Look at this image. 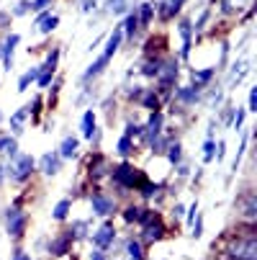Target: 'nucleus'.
Masks as SVG:
<instances>
[{
    "label": "nucleus",
    "mask_w": 257,
    "mask_h": 260,
    "mask_svg": "<svg viewBox=\"0 0 257 260\" xmlns=\"http://www.w3.org/2000/svg\"><path fill=\"white\" fill-rule=\"evenodd\" d=\"M90 204H93V214L95 216H111L114 214V201L108 196H103V193H93Z\"/></svg>",
    "instance_id": "nucleus-7"
},
{
    "label": "nucleus",
    "mask_w": 257,
    "mask_h": 260,
    "mask_svg": "<svg viewBox=\"0 0 257 260\" xmlns=\"http://www.w3.org/2000/svg\"><path fill=\"white\" fill-rule=\"evenodd\" d=\"M114 180H116V185H121V188H134V185H141V173L134 165L121 162L114 170Z\"/></svg>",
    "instance_id": "nucleus-2"
},
{
    "label": "nucleus",
    "mask_w": 257,
    "mask_h": 260,
    "mask_svg": "<svg viewBox=\"0 0 257 260\" xmlns=\"http://www.w3.org/2000/svg\"><path fill=\"white\" fill-rule=\"evenodd\" d=\"M8 142H11V137H0V152H3L6 147H8Z\"/></svg>",
    "instance_id": "nucleus-50"
},
{
    "label": "nucleus",
    "mask_w": 257,
    "mask_h": 260,
    "mask_svg": "<svg viewBox=\"0 0 257 260\" xmlns=\"http://www.w3.org/2000/svg\"><path fill=\"white\" fill-rule=\"evenodd\" d=\"M139 214H141V209H139V206H129V209L124 211V219H126V221H136V219H139Z\"/></svg>",
    "instance_id": "nucleus-34"
},
{
    "label": "nucleus",
    "mask_w": 257,
    "mask_h": 260,
    "mask_svg": "<svg viewBox=\"0 0 257 260\" xmlns=\"http://www.w3.org/2000/svg\"><path fill=\"white\" fill-rule=\"evenodd\" d=\"M3 152H6L11 160H16V157H18V144H16V139H11V142H8V147H6Z\"/></svg>",
    "instance_id": "nucleus-35"
},
{
    "label": "nucleus",
    "mask_w": 257,
    "mask_h": 260,
    "mask_svg": "<svg viewBox=\"0 0 257 260\" xmlns=\"http://www.w3.org/2000/svg\"><path fill=\"white\" fill-rule=\"evenodd\" d=\"M121 31H126V36H134L139 31V16H136V11L126 16V23L121 26Z\"/></svg>",
    "instance_id": "nucleus-24"
},
{
    "label": "nucleus",
    "mask_w": 257,
    "mask_h": 260,
    "mask_svg": "<svg viewBox=\"0 0 257 260\" xmlns=\"http://www.w3.org/2000/svg\"><path fill=\"white\" fill-rule=\"evenodd\" d=\"M167 157H170V162H172V165H177V162H180V157H182V147H180L177 142H175L172 147H167Z\"/></svg>",
    "instance_id": "nucleus-32"
},
{
    "label": "nucleus",
    "mask_w": 257,
    "mask_h": 260,
    "mask_svg": "<svg viewBox=\"0 0 257 260\" xmlns=\"http://www.w3.org/2000/svg\"><path fill=\"white\" fill-rule=\"evenodd\" d=\"M182 211H186V209H182L180 204H175V211H172V214H175V216H182Z\"/></svg>",
    "instance_id": "nucleus-53"
},
{
    "label": "nucleus",
    "mask_w": 257,
    "mask_h": 260,
    "mask_svg": "<svg viewBox=\"0 0 257 260\" xmlns=\"http://www.w3.org/2000/svg\"><path fill=\"white\" fill-rule=\"evenodd\" d=\"M136 16H139V26H150V21H152V16H155V6H152V3H144Z\"/></svg>",
    "instance_id": "nucleus-22"
},
{
    "label": "nucleus",
    "mask_w": 257,
    "mask_h": 260,
    "mask_svg": "<svg viewBox=\"0 0 257 260\" xmlns=\"http://www.w3.org/2000/svg\"><path fill=\"white\" fill-rule=\"evenodd\" d=\"M69 245H72V232H64V235H59V237L52 242V255H57V257L67 255Z\"/></svg>",
    "instance_id": "nucleus-14"
},
{
    "label": "nucleus",
    "mask_w": 257,
    "mask_h": 260,
    "mask_svg": "<svg viewBox=\"0 0 257 260\" xmlns=\"http://www.w3.org/2000/svg\"><path fill=\"white\" fill-rule=\"evenodd\" d=\"M42 173L44 175H57L59 173V155L57 152H47L42 157Z\"/></svg>",
    "instance_id": "nucleus-13"
},
{
    "label": "nucleus",
    "mask_w": 257,
    "mask_h": 260,
    "mask_svg": "<svg viewBox=\"0 0 257 260\" xmlns=\"http://www.w3.org/2000/svg\"><path fill=\"white\" fill-rule=\"evenodd\" d=\"M227 255L232 260H257V240L254 237H237L229 242Z\"/></svg>",
    "instance_id": "nucleus-1"
},
{
    "label": "nucleus",
    "mask_w": 257,
    "mask_h": 260,
    "mask_svg": "<svg viewBox=\"0 0 257 260\" xmlns=\"http://www.w3.org/2000/svg\"><path fill=\"white\" fill-rule=\"evenodd\" d=\"M126 252H129V260H144L141 245H139L136 240H129V245H126Z\"/></svg>",
    "instance_id": "nucleus-27"
},
{
    "label": "nucleus",
    "mask_w": 257,
    "mask_h": 260,
    "mask_svg": "<svg viewBox=\"0 0 257 260\" xmlns=\"http://www.w3.org/2000/svg\"><path fill=\"white\" fill-rule=\"evenodd\" d=\"M162 70H165V72H160L157 78H160V85H162V90L167 93V88H170V85L175 83V78H177V62H175V59H167V62L162 64Z\"/></svg>",
    "instance_id": "nucleus-8"
},
{
    "label": "nucleus",
    "mask_w": 257,
    "mask_h": 260,
    "mask_svg": "<svg viewBox=\"0 0 257 260\" xmlns=\"http://www.w3.org/2000/svg\"><path fill=\"white\" fill-rule=\"evenodd\" d=\"M57 26H59V18L49 13V16H47V18H44V21L39 23V31H42V34H52V31H54Z\"/></svg>",
    "instance_id": "nucleus-26"
},
{
    "label": "nucleus",
    "mask_w": 257,
    "mask_h": 260,
    "mask_svg": "<svg viewBox=\"0 0 257 260\" xmlns=\"http://www.w3.org/2000/svg\"><path fill=\"white\" fill-rule=\"evenodd\" d=\"M90 260H105L103 250H93V252H90Z\"/></svg>",
    "instance_id": "nucleus-48"
},
{
    "label": "nucleus",
    "mask_w": 257,
    "mask_h": 260,
    "mask_svg": "<svg viewBox=\"0 0 257 260\" xmlns=\"http://www.w3.org/2000/svg\"><path fill=\"white\" fill-rule=\"evenodd\" d=\"M144 235L150 237V240H162V237H165V227H162V221H160V216H157V214H155V216L144 224Z\"/></svg>",
    "instance_id": "nucleus-11"
},
{
    "label": "nucleus",
    "mask_w": 257,
    "mask_h": 260,
    "mask_svg": "<svg viewBox=\"0 0 257 260\" xmlns=\"http://www.w3.org/2000/svg\"><path fill=\"white\" fill-rule=\"evenodd\" d=\"M141 72H144L146 78H157L160 72H162V62H157V59H155V62H146Z\"/></svg>",
    "instance_id": "nucleus-30"
},
{
    "label": "nucleus",
    "mask_w": 257,
    "mask_h": 260,
    "mask_svg": "<svg viewBox=\"0 0 257 260\" xmlns=\"http://www.w3.org/2000/svg\"><path fill=\"white\" fill-rule=\"evenodd\" d=\"M211 78H213V67H206V70L193 72V88H196V90H201V85H203V83H208Z\"/></svg>",
    "instance_id": "nucleus-20"
},
{
    "label": "nucleus",
    "mask_w": 257,
    "mask_h": 260,
    "mask_svg": "<svg viewBox=\"0 0 257 260\" xmlns=\"http://www.w3.org/2000/svg\"><path fill=\"white\" fill-rule=\"evenodd\" d=\"M8 21H11V16H8V13H0V28H3Z\"/></svg>",
    "instance_id": "nucleus-51"
},
{
    "label": "nucleus",
    "mask_w": 257,
    "mask_h": 260,
    "mask_svg": "<svg viewBox=\"0 0 257 260\" xmlns=\"http://www.w3.org/2000/svg\"><path fill=\"white\" fill-rule=\"evenodd\" d=\"M49 3H52V0H33V3H31V11H44Z\"/></svg>",
    "instance_id": "nucleus-41"
},
{
    "label": "nucleus",
    "mask_w": 257,
    "mask_h": 260,
    "mask_svg": "<svg viewBox=\"0 0 257 260\" xmlns=\"http://www.w3.org/2000/svg\"><path fill=\"white\" fill-rule=\"evenodd\" d=\"M182 3H186V0H165V3H162V11H160V16L165 18V21H170L180 8H182Z\"/></svg>",
    "instance_id": "nucleus-17"
},
{
    "label": "nucleus",
    "mask_w": 257,
    "mask_h": 260,
    "mask_svg": "<svg viewBox=\"0 0 257 260\" xmlns=\"http://www.w3.org/2000/svg\"><path fill=\"white\" fill-rule=\"evenodd\" d=\"M13 260H31V255H26L23 250H16L13 252Z\"/></svg>",
    "instance_id": "nucleus-45"
},
{
    "label": "nucleus",
    "mask_w": 257,
    "mask_h": 260,
    "mask_svg": "<svg viewBox=\"0 0 257 260\" xmlns=\"http://www.w3.org/2000/svg\"><path fill=\"white\" fill-rule=\"evenodd\" d=\"M31 170H33V157H31V155L16 157V160H13V165L8 168V173H13V178H16V180H26V178L31 175Z\"/></svg>",
    "instance_id": "nucleus-3"
},
{
    "label": "nucleus",
    "mask_w": 257,
    "mask_h": 260,
    "mask_svg": "<svg viewBox=\"0 0 257 260\" xmlns=\"http://www.w3.org/2000/svg\"><path fill=\"white\" fill-rule=\"evenodd\" d=\"M52 214H54V219H57V221L67 219V214H69V201H67V199H62V201L54 206V211H52Z\"/></svg>",
    "instance_id": "nucleus-29"
},
{
    "label": "nucleus",
    "mask_w": 257,
    "mask_h": 260,
    "mask_svg": "<svg viewBox=\"0 0 257 260\" xmlns=\"http://www.w3.org/2000/svg\"><path fill=\"white\" fill-rule=\"evenodd\" d=\"M224 150H227V144H224V142H218V152H216V160H224V155H227Z\"/></svg>",
    "instance_id": "nucleus-44"
},
{
    "label": "nucleus",
    "mask_w": 257,
    "mask_h": 260,
    "mask_svg": "<svg viewBox=\"0 0 257 260\" xmlns=\"http://www.w3.org/2000/svg\"><path fill=\"white\" fill-rule=\"evenodd\" d=\"M180 36H182L180 57H182V59H188V54H191V36H193V26H191L188 18H182V21H180Z\"/></svg>",
    "instance_id": "nucleus-10"
},
{
    "label": "nucleus",
    "mask_w": 257,
    "mask_h": 260,
    "mask_svg": "<svg viewBox=\"0 0 257 260\" xmlns=\"http://www.w3.org/2000/svg\"><path fill=\"white\" fill-rule=\"evenodd\" d=\"M18 42H21V36H18V34H11L8 39L3 42V47H0V57H3V64H6L8 72L13 70V52H16Z\"/></svg>",
    "instance_id": "nucleus-5"
},
{
    "label": "nucleus",
    "mask_w": 257,
    "mask_h": 260,
    "mask_svg": "<svg viewBox=\"0 0 257 260\" xmlns=\"http://www.w3.org/2000/svg\"><path fill=\"white\" fill-rule=\"evenodd\" d=\"M31 111V106H26V108H18L16 114L11 116V126H13V132L16 134H21V129H23V121H26V114Z\"/></svg>",
    "instance_id": "nucleus-19"
},
{
    "label": "nucleus",
    "mask_w": 257,
    "mask_h": 260,
    "mask_svg": "<svg viewBox=\"0 0 257 260\" xmlns=\"http://www.w3.org/2000/svg\"><path fill=\"white\" fill-rule=\"evenodd\" d=\"M139 134H141V126H136V124H126V134H124V137L131 139V137H139Z\"/></svg>",
    "instance_id": "nucleus-39"
},
{
    "label": "nucleus",
    "mask_w": 257,
    "mask_h": 260,
    "mask_svg": "<svg viewBox=\"0 0 257 260\" xmlns=\"http://www.w3.org/2000/svg\"><path fill=\"white\" fill-rule=\"evenodd\" d=\"M141 193H144L146 199H152V196L157 193V185H152V183H141Z\"/></svg>",
    "instance_id": "nucleus-36"
},
{
    "label": "nucleus",
    "mask_w": 257,
    "mask_h": 260,
    "mask_svg": "<svg viewBox=\"0 0 257 260\" xmlns=\"http://www.w3.org/2000/svg\"><path fill=\"white\" fill-rule=\"evenodd\" d=\"M75 232H78V237H85V221H78V224H75Z\"/></svg>",
    "instance_id": "nucleus-46"
},
{
    "label": "nucleus",
    "mask_w": 257,
    "mask_h": 260,
    "mask_svg": "<svg viewBox=\"0 0 257 260\" xmlns=\"http://www.w3.org/2000/svg\"><path fill=\"white\" fill-rule=\"evenodd\" d=\"M196 216H198V204H193V206L188 209V224H193Z\"/></svg>",
    "instance_id": "nucleus-43"
},
{
    "label": "nucleus",
    "mask_w": 257,
    "mask_h": 260,
    "mask_svg": "<svg viewBox=\"0 0 257 260\" xmlns=\"http://www.w3.org/2000/svg\"><path fill=\"white\" fill-rule=\"evenodd\" d=\"M108 62H111V59H108L105 54H100V57H98V59H95V62H93V64H90V67L85 70V75H83V83H88V80H93L95 75H100V72L105 70V64H108Z\"/></svg>",
    "instance_id": "nucleus-15"
},
{
    "label": "nucleus",
    "mask_w": 257,
    "mask_h": 260,
    "mask_svg": "<svg viewBox=\"0 0 257 260\" xmlns=\"http://www.w3.org/2000/svg\"><path fill=\"white\" fill-rule=\"evenodd\" d=\"M139 101H141L146 108H150V111H160V98L155 95V90H144Z\"/></svg>",
    "instance_id": "nucleus-23"
},
{
    "label": "nucleus",
    "mask_w": 257,
    "mask_h": 260,
    "mask_svg": "<svg viewBox=\"0 0 257 260\" xmlns=\"http://www.w3.org/2000/svg\"><path fill=\"white\" fill-rule=\"evenodd\" d=\"M254 111H257V88L249 90V111L247 114H254Z\"/></svg>",
    "instance_id": "nucleus-38"
},
{
    "label": "nucleus",
    "mask_w": 257,
    "mask_h": 260,
    "mask_svg": "<svg viewBox=\"0 0 257 260\" xmlns=\"http://www.w3.org/2000/svg\"><path fill=\"white\" fill-rule=\"evenodd\" d=\"M93 8H95V0H85V6H83V11H85V13H90Z\"/></svg>",
    "instance_id": "nucleus-49"
},
{
    "label": "nucleus",
    "mask_w": 257,
    "mask_h": 260,
    "mask_svg": "<svg viewBox=\"0 0 257 260\" xmlns=\"http://www.w3.org/2000/svg\"><path fill=\"white\" fill-rule=\"evenodd\" d=\"M3 173H6V168H0V183H3Z\"/></svg>",
    "instance_id": "nucleus-54"
},
{
    "label": "nucleus",
    "mask_w": 257,
    "mask_h": 260,
    "mask_svg": "<svg viewBox=\"0 0 257 260\" xmlns=\"http://www.w3.org/2000/svg\"><path fill=\"white\" fill-rule=\"evenodd\" d=\"M78 147H80V142H78L75 137H67V139H62V144H59V155H62V157H75V155H78Z\"/></svg>",
    "instance_id": "nucleus-16"
},
{
    "label": "nucleus",
    "mask_w": 257,
    "mask_h": 260,
    "mask_svg": "<svg viewBox=\"0 0 257 260\" xmlns=\"http://www.w3.org/2000/svg\"><path fill=\"white\" fill-rule=\"evenodd\" d=\"M177 101H182V103H196V101H198V90H196V88H180V90H177Z\"/></svg>",
    "instance_id": "nucleus-25"
},
{
    "label": "nucleus",
    "mask_w": 257,
    "mask_h": 260,
    "mask_svg": "<svg viewBox=\"0 0 257 260\" xmlns=\"http://www.w3.org/2000/svg\"><path fill=\"white\" fill-rule=\"evenodd\" d=\"M244 147H247V134L242 137V150L237 152V157H234V162H232V170L237 173V168H239V160H242V152H244Z\"/></svg>",
    "instance_id": "nucleus-37"
},
{
    "label": "nucleus",
    "mask_w": 257,
    "mask_h": 260,
    "mask_svg": "<svg viewBox=\"0 0 257 260\" xmlns=\"http://www.w3.org/2000/svg\"><path fill=\"white\" fill-rule=\"evenodd\" d=\"M93 134H95V114L90 108V111H85V116H83V137L93 139Z\"/></svg>",
    "instance_id": "nucleus-18"
},
{
    "label": "nucleus",
    "mask_w": 257,
    "mask_h": 260,
    "mask_svg": "<svg viewBox=\"0 0 257 260\" xmlns=\"http://www.w3.org/2000/svg\"><path fill=\"white\" fill-rule=\"evenodd\" d=\"M121 39H124V31H121V26H116V28H114V34L108 36V42H105V52H103L108 59H111V57L119 52V47H121Z\"/></svg>",
    "instance_id": "nucleus-12"
},
{
    "label": "nucleus",
    "mask_w": 257,
    "mask_h": 260,
    "mask_svg": "<svg viewBox=\"0 0 257 260\" xmlns=\"http://www.w3.org/2000/svg\"><path fill=\"white\" fill-rule=\"evenodd\" d=\"M244 114H247V111L237 108V119H234V129H237V132H239V129H242V124H244Z\"/></svg>",
    "instance_id": "nucleus-40"
},
{
    "label": "nucleus",
    "mask_w": 257,
    "mask_h": 260,
    "mask_svg": "<svg viewBox=\"0 0 257 260\" xmlns=\"http://www.w3.org/2000/svg\"><path fill=\"white\" fill-rule=\"evenodd\" d=\"M39 75H42V67H33L31 72H26V75H23V78L18 80V90L23 93V90H26V88H28L31 83H36V80H39Z\"/></svg>",
    "instance_id": "nucleus-21"
},
{
    "label": "nucleus",
    "mask_w": 257,
    "mask_h": 260,
    "mask_svg": "<svg viewBox=\"0 0 257 260\" xmlns=\"http://www.w3.org/2000/svg\"><path fill=\"white\" fill-rule=\"evenodd\" d=\"M116 150H119V155H121V157H129V155L134 152V144H131V139H129V137H121V139H119V144H116Z\"/></svg>",
    "instance_id": "nucleus-28"
},
{
    "label": "nucleus",
    "mask_w": 257,
    "mask_h": 260,
    "mask_svg": "<svg viewBox=\"0 0 257 260\" xmlns=\"http://www.w3.org/2000/svg\"><path fill=\"white\" fill-rule=\"evenodd\" d=\"M213 152H216L213 139H206V144H203V162H211L213 160Z\"/></svg>",
    "instance_id": "nucleus-33"
},
{
    "label": "nucleus",
    "mask_w": 257,
    "mask_h": 260,
    "mask_svg": "<svg viewBox=\"0 0 257 260\" xmlns=\"http://www.w3.org/2000/svg\"><path fill=\"white\" fill-rule=\"evenodd\" d=\"M26 224H28L26 214H21L18 209H11L8 211V235L11 237H21L26 232Z\"/></svg>",
    "instance_id": "nucleus-4"
},
{
    "label": "nucleus",
    "mask_w": 257,
    "mask_h": 260,
    "mask_svg": "<svg viewBox=\"0 0 257 260\" xmlns=\"http://www.w3.org/2000/svg\"><path fill=\"white\" fill-rule=\"evenodd\" d=\"M103 173H108V165H105V160H103V157H95V162H90V175L100 178Z\"/></svg>",
    "instance_id": "nucleus-31"
},
{
    "label": "nucleus",
    "mask_w": 257,
    "mask_h": 260,
    "mask_svg": "<svg viewBox=\"0 0 257 260\" xmlns=\"http://www.w3.org/2000/svg\"><path fill=\"white\" fill-rule=\"evenodd\" d=\"M206 18H208V11H206V13H203V16H201V18H198V23H196V28H201V26H203V23H206Z\"/></svg>",
    "instance_id": "nucleus-52"
},
{
    "label": "nucleus",
    "mask_w": 257,
    "mask_h": 260,
    "mask_svg": "<svg viewBox=\"0 0 257 260\" xmlns=\"http://www.w3.org/2000/svg\"><path fill=\"white\" fill-rule=\"evenodd\" d=\"M141 93H144V88H134V90L129 93V98H131V101H134V98L139 101V98H141Z\"/></svg>",
    "instance_id": "nucleus-47"
},
{
    "label": "nucleus",
    "mask_w": 257,
    "mask_h": 260,
    "mask_svg": "<svg viewBox=\"0 0 257 260\" xmlns=\"http://www.w3.org/2000/svg\"><path fill=\"white\" fill-rule=\"evenodd\" d=\"M28 8H31V3H18L16 11H13V16H23V13H28Z\"/></svg>",
    "instance_id": "nucleus-42"
},
{
    "label": "nucleus",
    "mask_w": 257,
    "mask_h": 260,
    "mask_svg": "<svg viewBox=\"0 0 257 260\" xmlns=\"http://www.w3.org/2000/svg\"><path fill=\"white\" fill-rule=\"evenodd\" d=\"M114 237H116L114 224H111V221H105V224L93 235V245H95L98 250H103V247H108V245H114Z\"/></svg>",
    "instance_id": "nucleus-6"
},
{
    "label": "nucleus",
    "mask_w": 257,
    "mask_h": 260,
    "mask_svg": "<svg viewBox=\"0 0 257 260\" xmlns=\"http://www.w3.org/2000/svg\"><path fill=\"white\" fill-rule=\"evenodd\" d=\"M141 132H144V137L146 139H157L160 134H162V114H160V111H152V116H150V124H146V126H141Z\"/></svg>",
    "instance_id": "nucleus-9"
}]
</instances>
